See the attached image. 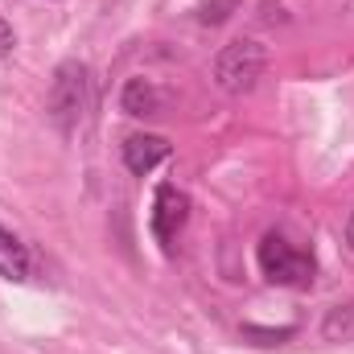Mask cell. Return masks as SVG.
Masks as SVG:
<instances>
[{"mask_svg":"<svg viewBox=\"0 0 354 354\" xmlns=\"http://www.w3.org/2000/svg\"><path fill=\"white\" fill-rule=\"evenodd\" d=\"M322 334H326V342H351V338H354V301L334 305V309L326 313Z\"/></svg>","mask_w":354,"mask_h":354,"instance_id":"obj_8","label":"cell"},{"mask_svg":"<svg viewBox=\"0 0 354 354\" xmlns=\"http://www.w3.org/2000/svg\"><path fill=\"white\" fill-rule=\"evenodd\" d=\"M235 8H239V0H206V4L198 8V21H202V25H223Z\"/></svg>","mask_w":354,"mask_h":354,"instance_id":"obj_9","label":"cell"},{"mask_svg":"<svg viewBox=\"0 0 354 354\" xmlns=\"http://www.w3.org/2000/svg\"><path fill=\"white\" fill-rule=\"evenodd\" d=\"M12 46H17V33H12V25L0 17V58H8V54H12Z\"/></svg>","mask_w":354,"mask_h":354,"instance_id":"obj_11","label":"cell"},{"mask_svg":"<svg viewBox=\"0 0 354 354\" xmlns=\"http://www.w3.org/2000/svg\"><path fill=\"white\" fill-rule=\"evenodd\" d=\"M256 260H260V272H264L272 284H284V288H309L313 284V256L309 252H301V248H292L280 231H268L264 239H260V248H256Z\"/></svg>","mask_w":354,"mask_h":354,"instance_id":"obj_2","label":"cell"},{"mask_svg":"<svg viewBox=\"0 0 354 354\" xmlns=\"http://www.w3.org/2000/svg\"><path fill=\"white\" fill-rule=\"evenodd\" d=\"M87 107H91L87 66H83L79 58L58 62L54 75H50V95H46V111H50L54 128H58L62 136H75L79 124H83V115H87Z\"/></svg>","mask_w":354,"mask_h":354,"instance_id":"obj_1","label":"cell"},{"mask_svg":"<svg viewBox=\"0 0 354 354\" xmlns=\"http://www.w3.org/2000/svg\"><path fill=\"white\" fill-rule=\"evenodd\" d=\"M124 165H128V174L145 177L153 174L165 157H169V140L165 136H157V132H132L128 140H124Z\"/></svg>","mask_w":354,"mask_h":354,"instance_id":"obj_5","label":"cell"},{"mask_svg":"<svg viewBox=\"0 0 354 354\" xmlns=\"http://www.w3.org/2000/svg\"><path fill=\"white\" fill-rule=\"evenodd\" d=\"M0 276L4 280H29L33 276V252L8 227H0Z\"/></svg>","mask_w":354,"mask_h":354,"instance_id":"obj_7","label":"cell"},{"mask_svg":"<svg viewBox=\"0 0 354 354\" xmlns=\"http://www.w3.org/2000/svg\"><path fill=\"white\" fill-rule=\"evenodd\" d=\"M120 107L128 115H157L165 107V95L153 79H128L124 91H120Z\"/></svg>","mask_w":354,"mask_h":354,"instance_id":"obj_6","label":"cell"},{"mask_svg":"<svg viewBox=\"0 0 354 354\" xmlns=\"http://www.w3.org/2000/svg\"><path fill=\"white\" fill-rule=\"evenodd\" d=\"M264 66H268L264 41L239 37V41H231V46L218 50V58H214V83L223 91H231V95H243V91H252L260 83Z\"/></svg>","mask_w":354,"mask_h":354,"instance_id":"obj_3","label":"cell"},{"mask_svg":"<svg viewBox=\"0 0 354 354\" xmlns=\"http://www.w3.org/2000/svg\"><path fill=\"white\" fill-rule=\"evenodd\" d=\"M346 243H351V252H354V210H351V218H346Z\"/></svg>","mask_w":354,"mask_h":354,"instance_id":"obj_12","label":"cell"},{"mask_svg":"<svg viewBox=\"0 0 354 354\" xmlns=\"http://www.w3.org/2000/svg\"><path fill=\"white\" fill-rule=\"evenodd\" d=\"M243 338H264V346H272V342H280V338H292V326H284V330H260V326H243Z\"/></svg>","mask_w":354,"mask_h":354,"instance_id":"obj_10","label":"cell"},{"mask_svg":"<svg viewBox=\"0 0 354 354\" xmlns=\"http://www.w3.org/2000/svg\"><path fill=\"white\" fill-rule=\"evenodd\" d=\"M185 218H189V198H185L177 185H157V198H153L149 227H153V235H157V243H161L165 252L174 248V239L181 235Z\"/></svg>","mask_w":354,"mask_h":354,"instance_id":"obj_4","label":"cell"}]
</instances>
